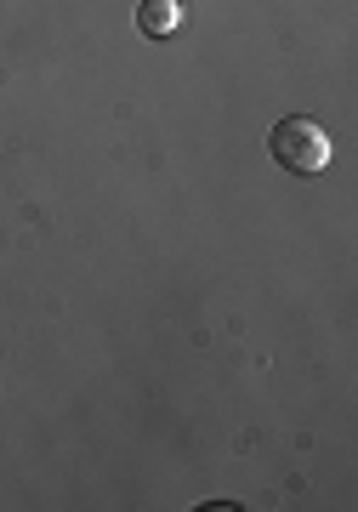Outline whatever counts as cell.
Masks as SVG:
<instances>
[{"instance_id": "cell-1", "label": "cell", "mask_w": 358, "mask_h": 512, "mask_svg": "<svg viewBox=\"0 0 358 512\" xmlns=\"http://www.w3.org/2000/svg\"><path fill=\"white\" fill-rule=\"evenodd\" d=\"M268 154L285 165L290 177H319L324 165H330V131L319 120H302V114H290L279 126L268 131Z\"/></svg>"}, {"instance_id": "cell-2", "label": "cell", "mask_w": 358, "mask_h": 512, "mask_svg": "<svg viewBox=\"0 0 358 512\" xmlns=\"http://www.w3.org/2000/svg\"><path fill=\"white\" fill-rule=\"evenodd\" d=\"M137 29L143 35H171L177 29V0H143L137 6Z\"/></svg>"}]
</instances>
